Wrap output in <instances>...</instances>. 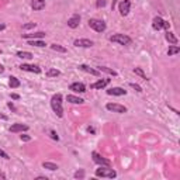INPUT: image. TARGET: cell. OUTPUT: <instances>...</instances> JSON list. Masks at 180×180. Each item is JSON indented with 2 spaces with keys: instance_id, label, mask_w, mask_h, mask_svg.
<instances>
[{
  "instance_id": "obj_1",
  "label": "cell",
  "mask_w": 180,
  "mask_h": 180,
  "mask_svg": "<svg viewBox=\"0 0 180 180\" xmlns=\"http://www.w3.org/2000/svg\"><path fill=\"white\" fill-rule=\"evenodd\" d=\"M51 107H52L53 113H55L58 117H62L63 115V108H62V95H59V93H56V95L52 96V99H51Z\"/></svg>"
},
{
  "instance_id": "obj_2",
  "label": "cell",
  "mask_w": 180,
  "mask_h": 180,
  "mask_svg": "<svg viewBox=\"0 0 180 180\" xmlns=\"http://www.w3.org/2000/svg\"><path fill=\"white\" fill-rule=\"evenodd\" d=\"M110 41L115 42V44H120V45H130L132 42V39L128 35H124V34H114V35L110 37Z\"/></svg>"
},
{
  "instance_id": "obj_3",
  "label": "cell",
  "mask_w": 180,
  "mask_h": 180,
  "mask_svg": "<svg viewBox=\"0 0 180 180\" xmlns=\"http://www.w3.org/2000/svg\"><path fill=\"white\" fill-rule=\"evenodd\" d=\"M89 25H90V28L97 31V33H103L106 30V23L103 20H97V18H90L89 20Z\"/></svg>"
},
{
  "instance_id": "obj_4",
  "label": "cell",
  "mask_w": 180,
  "mask_h": 180,
  "mask_svg": "<svg viewBox=\"0 0 180 180\" xmlns=\"http://www.w3.org/2000/svg\"><path fill=\"white\" fill-rule=\"evenodd\" d=\"M96 176H97V177H108V179H114V177L117 176V173H115V170L108 169V166H107V169H104V168L97 169V170H96Z\"/></svg>"
},
{
  "instance_id": "obj_5",
  "label": "cell",
  "mask_w": 180,
  "mask_h": 180,
  "mask_svg": "<svg viewBox=\"0 0 180 180\" xmlns=\"http://www.w3.org/2000/svg\"><path fill=\"white\" fill-rule=\"evenodd\" d=\"M92 156H93V160H95V163H97V165H100V166H108V168H110V165H111V162H110L108 159L103 158L100 154H97V152H93Z\"/></svg>"
},
{
  "instance_id": "obj_6",
  "label": "cell",
  "mask_w": 180,
  "mask_h": 180,
  "mask_svg": "<svg viewBox=\"0 0 180 180\" xmlns=\"http://www.w3.org/2000/svg\"><path fill=\"white\" fill-rule=\"evenodd\" d=\"M107 110H110V111H114V113H127V107L121 106V104H118V103H108L106 106Z\"/></svg>"
},
{
  "instance_id": "obj_7",
  "label": "cell",
  "mask_w": 180,
  "mask_h": 180,
  "mask_svg": "<svg viewBox=\"0 0 180 180\" xmlns=\"http://www.w3.org/2000/svg\"><path fill=\"white\" fill-rule=\"evenodd\" d=\"M118 9H120L121 16H127L128 13H130V9H131V2L130 0H122L121 3L118 4Z\"/></svg>"
},
{
  "instance_id": "obj_8",
  "label": "cell",
  "mask_w": 180,
  "mask_h": 180,
  "mask_svg": "<svg viewBox=\"0 0 180 180\" xmlns=\"http://www.w3.org/2000/svg\"><path fill=\"white\" fill-rule=\"evenodd\" d=\"M21 71H25V72H33V73H41V69L35 65H28V63H23L20 66Z\"/></svg>"
},
{
  "instance_id": "obj_9",
  "label": "cell",
  "mask_w": 180,
  "mask_h": 180,
  "mask_svg": "<svg viewBox=\"0 0 180 180\" xmlns=\"http://www.w3.org/2000/svg\"><path fill=\"white\" fill-rule=\"evenodd\" d=\"M76 47H82V48H90L93 45V41L90 39H86V38H80V39H75L73 42Z\"/></svg>"
},
{
  "instance_id": "obj_10",
  "label": "cell",
  "mask_w": 180,
  "mask_h": 180,
  "mask_svg": "<svg viewBox=\"0 0 180 180\" xmlns=\"http://www.w3.org/2000/svg\"><path fill=\"white\" fill-rule=\"evenodd\" d=\"M69 89H71L72 92H76V93H85L86 92V86L83 85V83H72L71 86H69Z\"/></svg>"
},
{
  "instance_id": "obj_11",
  "label": "cell",
  "mask_w": 180,
  "mask_h": 180,
  "mask_svg": "<svg viewBox=\"0 0 180 180\" xmlns=\"http://www.w3.org/2000/svg\"><path fill=\"white\" fill-rule=\"evenodd\" d=\"M80 24V16L79 14H73L71 18L68 20V25L71 27V28H77Z\"/></svg>"
},
{
  "instance_id": "obj_12",
  "label": "cell",
  "mask_w": 180,
  "mask_h": 180,
  "mask_svg": "<svg viewBox=\"0 0 180 180\" xmlns=\"http://www.w3.org/2000/svg\"><path fill=\"white\" fill-rule=\"evenodd\" d=\"M107 95H110V96H124V95H127V90H124V89H121V87H113V89H110V90H107Z\"/></svg>"
},
{
  "instance_id": "obj_13",
  "label": "cell",
  "mask_w": 180,
  "mask_h": 180,
  "mask_svg": "<svg viewBox=\"0 0 180 180\" xmlns=\"http://www.w3.org/2000/svg\"><path fill=\"white\" fill-rule=\"evenodd\" d=\"M163 25H165V20H163L162 17H155L154 20H152V27H154V30H162Z\"/></svg>"
},
{
  "instance_id": "obj_14",
  "label": "cell",
  "mask_w": 180,
  "mask_h": 180,
  "mask_svg": "<svg viewBox=\"0 0 180 180\" xmlns=\"http://www.w3.org/2000/svg\"><path fill=\"white\" fill-rule=\"evenodd\" d=\"M31 7L35 12H39L45 7V0H31Z\"/></svg>"
},
{
  "instance_id": "obj_15",
  "label": "cell",
  "mask_w": 180,
  "mask_h": 180,
  "mask_svg": "<svg viewBox=\"0 0 180 180\" xmlns=\"http://www.w3.org/2000/svg\"><path fill=\"white\" fill-rule=\"evenodd\" d=\"M28 130V125L25 124H13L10 127V132H23V131Z\"/></svg>"
},
{
  "instance_id": "obj_16",
  "label": "cell",
  "mask_w": 180,
  "mask_h": 180,
  "mask_svg": "<svg viewBox=\"0 0 180 180\" xmlns=\"http://www.w3.org/2000/svg\"><path fill=\"white\" fill-rule=\"evenodd\" d=\"M108 83H110V79H100V80H97L96 83H93L90 87H92V89H103V87H106Z\"/></svg>"
},
{
  "instance_id": "obj_17",
  "label": "cell",
  "mask_w": 180,
  "mask_h": 180,
  "mask_svg": "<svg viewBox=\"0 0 180 180\" xmlns=\"http://www.w3.org/2000/svg\"><path fill=\"white\" fill-rule=\"evenodd\" d=\"M45 37V33H35V34H23V38H27V39H38V38H42Z\"/></svg>"
},
{
  "instance_id": "obj_18",
  "label": "cell",
  "mask_w": 180,
  "mask_h": 180,
  "mask_svg": "<svg viewBox=\"0 0 180 180\" xmlns=\"http://www.w3.org/2000/svg\"><path fill=\"white\" fill-rule=\"evenodd\" d=\"M66 100L69 101V103H73V104H82L83 101V99H80V97H77V96H73V95H69L68 97H66Z\"/></svg>"
},
{
  "instance_id": "obj_19",
  "label": "cell",
  "mask_w": 180,
  "mask_h": 180,
  "mask_svg": "<svg viewBox=\"0 0 180 180\" xmlns=\"http://www.w3.org/2000/svg\"><path fill=\"white\" fill-rule=\"evenodd\" d=\"M82 71H85V72H87V73H90V75H95V76H99L100 75V72L99 71H96V69H92V68H89L87 65H80L79 66Z\"/></svg>"
},
{
  "instance_id": "obj_20",
  "label": "cell",
  "mask_w": 180,
  "mask_h": 180,
  "mask_svg": "<svg viewBox=\"0 0 180 180\" xmlns=\"http://www.w3.org/2000/svg\"><path fill=\"white\" fill-rule=\"evenodd\" d=\"M165 38H166V41H169L170 44H173V45H176V44H177V38L173 35V33H170V31H166Z\"/></svg>"
},
{
  "instance_id": "obj_21",
  "label": "cell",
  "mask_w": 180,
  "mask_h": 180,
  "mask_svg": "<svg viewBox=\"0 0 180 180\" xmlns=\"http://www.w3.org/2000/svg\"><path fill=\"white\" fill-rule=\"evenodd\" d=\"M9 85H10V87H12V89H16V87H18V86H20V80H18L17 77H14V76H10Z\"/></svg>"
},
{
  "instance_id": "obj_22",
  "label": "cell",
  "mask_w": 180,
  "mask_h": 180,
  "mask_svg": "<svg viewBox=\"0 0 180 180\" xmlns=\"http://www.w3.org/2000/svg\"><path fill=\"white\" fill-rule=\"evenodd\" d=\"M28 45H33V47H45L47 44L44 41H41V39H30Z\"/></svg>"
},
{
  "instance_id": "obj_23",
  "label": "cell",
  "mask_w": 180,
  "mask_h": 180,
  "mask_svg": "<svg viewBox=\"0 0 180 180\" xmlns=\"http://www.w3.org/2000/svg\"><path fill=\"white\" fill-rule=\"evenodd\" d=\"M180 52V48L177 47V45H173V47H170L168 49V55L169 56H173V55H176V53H179Z\"/></svg>"
},
{
  "instance_id": "obj_24",
  "label": "cell",
  "mask_w": 180,
  "mask_h": 180,
  "mask_svg": "<svg viewBox=\"0 0 180 180\" xmlns=\"http://www.w3.org/2000/svg\"><path fill=\"white\" fill-rule=\"evenodd\" d=\"M18 58H25V59H31L33 58V53L31 52H25V51H18L17 52Z\"/></svg>"
},
{
  "instance_id": "obj_25",
  "label": "cell",
  "mask_w": 180,
  "mask_h": 180,
  "mask_svg": "<svg viewBox=\"0 0 180 180\" xmlns=\"http://www.w3.org/2000/svg\"><path fill=\"white\" fill-rule=\"evenodd\" d=\"M99 72H106V73H110V75H113V76L117 75L115 71H113V69H110V68H106V66H99Z\"/></svg>"
},
{
  "instance_id": "obj_26",
  "label": "cell",
  "mask_w": 180,
  "mask_h": 180,
  "mask_svg": "<svg viewBox=\"0 0 180 180\" xmlns=\"http://www.w3.org/2000/svg\"><path fill=\"white\" fill-rule=\"evenodd\" d=\"M42 166H44L45 169H48V170H56V169H58V165L51 163V162H44V163H42Z\"/></svg>"
},
{
  "instance_id": "obj_27",
  "label": "cell",
  "mask_w": 180,
  "mask_h": 180,
  "mask_svg": "<svg viewBox=\"0 0 180 180\" xmlns=\"http://www.w3.org/2000/svg\"><path fill=\"white\" fill-rule=\"evenodd\" d=\"M51 48H52L53 51H58V52H66V48L62 47V45H58V44H52Z\"/></svg>"
},
{
  "instance_id": "obj_28",
  "label": "cell",
  "mask_w": 180,
  "mask_h": 180,
  "mask_svg": "<svg viewBox=\"0 0 180 180\" xmlns=\"http://www.w3.org/2000/svg\"><path fill=\"white\" fill-rule=\"evenodd\" d=\"M59 73L61 72L58 71V69H49V71L47 72V76L48 77H53V76H59Z\"/></svg>"
},
{
  "instance_id": "obj_29",
  "label": "cell",
  "mask_w": 180,
  "mask_h": 180,
  "mask_svg": "<svg viewBox=\"0 0 180 180\" xmlns=\"http://www.w3.org/2000/svg\"><path fill=\"white\" fill-rule=\"evenodd\" d=\"M134 72H135L136 75H139V76H141L142 79H145V80L148 79V77H146V75H145L144 72H142V71H141V69H139V68H135V69H134Z\"/></svg>"
},
{
  "instance_id": "obj_30",
  "label": "cell",
  "mask_w": 180,
  "mask_h": 180,
  "mask_svg": "<svg viewBox=\"0 0 180 180\" xmlns=\"http://www.w3.org/2000/svg\"><path fill=\"white\" fill-rule=\"evenodd\" d=\"M35 27V23H30V24H24L23 30H30V28H34Z\"/></svg>"
},
{
  "instance_id": "obj_31",
  "label": "cell",
  "mask_w": 180,
  "mask_h": 180,
  "mask_svg": "<svg viewBox=\"0 0 180 180\" xmlns=\"http://www.w3.org/2000/svg\"><path fill=\"white\" fill-rule=\"evenodd\" d=\"M130 86L132 89H135L136 92H142V87H141V86H138V85H135V83H130Z\"/></svg>"
},
{
  "instance_id": "obj_32",
  "label": "cell",
  "mask_w": 180,
  "mask_h": 180,
  "mask_svg": "<svg viewBox=\"0 0 180 180\" xmlns=\"http://www.w3.org/2000/svg\"><path fill=\"white\" fill-rule=\"evenodd\" d=\"M83 176H85V172H83V170H79V172L75 173V177H76V179H82Z\"/></svg>"
},
{
  "instance_id": "obj_33",
  "label": "cell",
  "mask_w": 180,
  "mask_h": 180,
  "mask_svg": "<svg viewBox=\"0 0 180 180\" xmlns=\"http://www.w3.org/2000/svg\"><path fill=\"white\" fill-rule=\"evenodd\" d=\"M106 6V0H97V7H104Z\"/></svg>"
},
{
  "instance_id": "obj_34",
  "label": "cell",
  "mask_w": 180,
  "mask_h": 180,
  "mask_svg": "<svg viewBox=\"0 0 180 180\" xmlns=\"http://www.w3.org/2000/svg\"><path fill=\"white\" fill-rule=\"evenodd\" d=\"M0 156H2V158H4V159H9V155H7L4 151H2V149H0Z\"/></svg>"
},
{
  "instance_id": "obj_35",
  "label": "cell",
  "mask_w": 180,
  "mask_h": 180,
  "mask_svg": "<svg viewBox=\"0 0 180 180\" xmlns=\"http://www.w3.org/2000/svg\"><path fill=\"white\" fill-rule=\"evenodd\" d=\"M51 136H52L53 139H56V141H58V139H59V136L55 134V131H51Z\"/></svg>"
},
{
  "instance_id": "obj_36",
  "label": "cell",
  "mask_w": 180,
  "mask_h": 180,
  "mask_svg": "<svg viewBox=\"0 0 180 180\" xmlns=\"http://www.w3.org/2000/svg\"><path fill=\"white\" fill-rule=\"evenodd\" d=\"M30 139L31 138H30L28 135H21V141H30Z\"/></svg>"
},
{
  "instance_id": "obj_37",
  "label": "cell",
  "mask_w": 180,
  "mask_h": 180,
  "mask_svg": "<svg viewBox=\"0 0 180 180\" xmlns=\"http://www.w3.org/2000/svg\"><path fill=\"white\" fill-rule=\"evenodd\" d=\"M12 99H14V100H18V99H20V96L14 93V95H12Z\"/></svg>"
},
{
  "instance_id": "obj_38",
  "label": "cell",
  "mask_w": 180,
  "mask_h": 180,
  "mask_svg": "<svg viewBox=\"0 0 180 180\" xmlns=\"http://www.w3.org/2000/svg\"><path fill=\"white\" fill-rule=\"evenodd\" d=\"M9 108H12V110H13V111H16V107H14V106H13V104H12V103H9Z\"/></svg>"
},
{
  "instance_id": "obj_39",
  "label": "cell",
  "mask_w": 180,
  "mask_h": 180,
  "mask_svg": "<svg viewBox=\"0 0 180 180\" xmlns=\"http://www.w3.org/2000/svg\"><path fill=\"white\" fill-rule=\"evenodd\" d=\"M3 72H4V68H3V65L0 63V73H3Z\"/></svg>"
},
{
  "instance_id": "obj_40",
  "label": "cell",
  "mask_w": 180,
  "mask_h": 180,
  "mask_svg": "<svg viewBox=\"0 0 180 180\" xmlns=\"http://www.w3.org/2000/svg\"><path fill=\"white\" fill-rule=\"evenodd\" d=\"M0 179H6V174H4V173H0Z\"/></svg>"
},
{
  "instance_id": "obj_41",
  "label": "cell",
  "mask_w": 180,
  "mask_h": 180,
  "mask_svg": "<svg viewBox=\"0 0 180 180\" xmlns=\"http://www.w3.org/2000/svg\"><path fill=\"white\" fill-rule=\"evenodd\" d=\"M6 28V25H4V24H0V31H2V30H4Z\"/></svg>"
},
{
  "instance_id": "obj_42",
  "label": "cell",
  "mask_w": 180,
  "mask_h": 180,
  "mask_svg": "<svg viewBox=\"0 0 180 180\" xmlns=\"http://www.w3.org/2000/svg\"><path fill=\"white\" fill-rule=\"evenodd\" d=\"M0 53H2V51H0Z\"/></svg>"
}]
</instances>
